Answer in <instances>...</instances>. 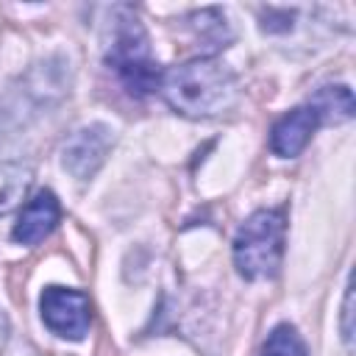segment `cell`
I'll return each instance as SVG.
<instances>
[{"mask_svg":"<svg viewBox=\"0 0 356 356\" xmlns=\"http://www.w3.org/2000/svg\"><path fill=\"white\" fill-rule=\"evenodd\" d=\"M286 245V217L281 209L253 211L234 236V267L248 281L273 278Z\"/></svg>","mask_w":356,"mask_h":356,"instance_id":"3957f363","label":"cell"},{"mask_svg":"<svg viewBox=\"0 0 356 356\" xmlns=\"http://www.w3.org/2000/svg\"><path fill=\"white\" fill-rule=\"evenodd\" d=\"M33 184V170L22 161H0V217L14 211Z\"/></svg>","mask_w":356,"mask_h":356,"instance_id":"ba28073f","label":"cell"},{"mask_svg":"<svg viewBox=\"0 0 356 356\" xmlns=\"http://www.w3.org/2000/svg\"><path fill=\"white\" fill-rule=\"evenodd\" d=\"M61 220V203L50 189L36 192L19 211L17 225L11 231V239L19 245H36L44 236H50V231L58 225Z\"/></svg>","mask_w":356,"mask_h":356,"instance_id":"52a82bcc","label":"cell"},{"mask_svg":"<svg viewBox=\"0 0 356 356\" xmlns=\"http://www.w3.org/2000/svg\"><path fill=\"white\" fill-rule=\"evenodd\" d=\"M350 317H353V286L348 284V286H345V300H342V339H345L348 348L353 345V325H350Z\"/></svg>","mask_w":356,"mask_h":356,"instance_id":"7c38bea8","label":"cell"},{"mask_svg":"<svg viewBox=\"0 0 356 356\" xmlns=\"http://www.w3.org/2000/svg\"><path fill=\"white\" fill-rule=\"evenodd\" d=\"M114 145V131L103 122H92L70 134V139L61 147V164L70 175L78 181H89L100 164L106 161V153Z\"/></svg>","mask_w":356,"mask_h":356,"instance_id":"5b68a950","label":"cell"},{"mask_svg":"<svg viewBox=\"0 0 356 356\" xmlns=\"http://www.w3.org/2000/svg\"><path fill=\"white\" fill-rule=\"evenodd\" d=\"M261 356H309V350H306V342L295 325L278 323L267 334V339L261 345Z\"/></svg>","mask_w":356,"mask_h":356,"instance_id":"30bf717a","label":"cell"},{"mask_svg":"<svg viewBox=\"0 0 356 356\" xmlns=\"http://www.w3.org/2000/svg\"><path fill=\"white\" fill-rule=\"evenodd\" d=\"M189 19H192V28L197 31V39L200 42H211L214 47H225V42L231 39V31L225 25V14L220 8L195 11Z\"/></svg>","mask_w":356,"mask_h":356,"instance_id":"8fae6325","label":"cell"},{"mask_svg":"<svg viewBox=\"0 0 356 356\" xmlns=\"http://www.w3.org/2000/svg\"><path fill=\"white\" fill-rule=\"evenodd\" d=\"M39 312L44 325L64 339H83L92 323V303L81 289L44 286L39 295Z\"/></svg>","mask_w":356,"mask_h":356,"instance_id":"277c9868","label":"cell"},{"mask_svg":"<svg viewBox=\"0 0 356 356\" xmlns=\"http://www.w3.org/2000/svg\"><path fill=\"white\" fill-rule=\"evenodd\" d=\"M159 92L175 114L192 120L220 117L239 100L236 75L211 56H197L161 72Z\"/></svg>","mask_w":356,"mask_h":356,"instance_id":"6da1fadb","label":"cell"},{"mask_svg":"<svg viewBox=\"0 0 356 356\" xmlns=\"http://www.w3.org/2000/svg\"><path fill=\"white\" fill-rule=\"evenodd\" d=\"M309 103H314V108L320 111L323 122H334V125L348 122V120L353 117V111H356V106H353V92H350L345 83L317 89Z\"/></svg>","mask_w":356,"mask_h":356,"instance_id":"9c48e42d","label":"cell"},{"mask_svg":"<svg viewBox=\"0 0 356 356\" xmlns=\"http://www.w3.org/2000/svg\"><path fill=\"white\" fill-rule=\"evenodd\" d=\"M320 125H323V117L314 108V103H303L275 120V125L270 131V150L281 159H292L312 142V136Z\"/></svg>","mask_w":356,"mask_h":356,"instance_id":"8992f818","label":"cell"},{"mask_svg":"<svg viewBox=\"0 0 356 356\" xmlns=\"http://www.w3.org/2000/svg\"><path fill=\"white\" fill-rule=\"evenodd\" d=\"M106 64L117 72V78L134 97H145L159 89L161 70L150 53V39L145 33V25L125 6L114 8L108 44H106Z\"/></svg>","mask_w":356,"mask_h":356,"instance_id":"7a4b0ae2","label":"cell"}]
</instances>
